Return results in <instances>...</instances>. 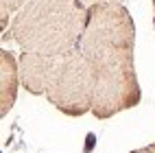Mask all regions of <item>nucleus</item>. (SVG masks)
<instances>
[{"label": "nucleus", "instance_id": "1", "mask_svg": "<svg viewBox=\"0 0 155 153\" xmlns=\"http://www.w3.org/2000/svg\"><path fill=\"white\" fill-rule=\"evenodd\" d=\"M81 53L92 70V114L105 120L140 103L142 92L133 64L136 24L120 0L90 7Z\"/></svg>", "mask_w": 155, "mask_h": 153}, {"label": "nucleus", "instance_id": "2", "mask_svg": "<svg viewBox=\"0 0 155 153\" xmlns=\"http://www.w3.org/2000/svg\"><path fill=\"white\" fill-rule=\"evenodd\" d=\"M90 7L81 0H28L11 18L9 35L35 55H64L81 46Z\"/></svg>", "mask_w": 155, "mask_h": 153}, {"label": "nucleus", "instance_id": "3", "mask_svg": "<svg viewBox=\"0 0 155 153\" xmlns=\"http://www.w3.org/2000/svg\"><path fill=\"white\" fill-rule=\"evenodd\" d=\"M20 81L31 94H46L48 103L68 116L92 111L94 81L81 48L64 55L20 53Z\"/></svg>", "mask_w": 155, "mask_h": 153}, {"label": "nucleus", "instance_id": "4", "mask_svg": "<svg viewBox=\"0 0 155 153\" xmlns=\"http://www.w3.org/2000/svg\"><path fill=\"white\" fill-rule=\"evenodd\" d=\"M20 81V66L9 50H0V116H7L15 103Z\"/></svg>", "mask_w": 155, "mask_h": 153}, {"label": "nucleus", "instance_id": "5", "mask_svg": "<svg viewBox=\"0 0 155 153\" xmlns=\"http://www.w3.org/2000/svg\"><path fill=\"white\" fill-rule=\"evenodd\" d=\"M26 2L28 0H0V22H2V26H7L9 18H13Z\"/></svg>", "mask_w": 155, "mask_h": 153}, {"label": "nucleus", "instance_id": "6", "mask_svg": "<svg viewBox=\"0 0 155 153\" xmlns=\"http://www.w3.org/2000/svg\"><path fill=\"white\" fill-rule=\"evenodd\" d=\"M129 153H155V142H153V145H149V147H142V149H133V151H129Z\"/></svg>", "mask_w": 155, "mask_h": 153}, {"label": "nucleus", "instance_id": "7", "mask_svg": "<svg viewBox=\"0 0 155 153\" xmlns=\"http://www.w3.org/2000/svg\"><path fill=\"white\" fill-rule=\"evenodd\" d=\"M81 2H85L87 7H94V5H101V2H109V0H81Z\"/></svg>", "mask_w": 155, "mask_h": 153}, {"label": "nucleus", "instance_id": "8", "mask_svg": "<svg viewBox=\"0 0 155 153\" xmlns=\"http://www.w3.org/2000/svg\"><path fill=\"white\" fill-rule=\"evenodd\" d=\"M153 11H155V0H153Z\"/></svg>", "mask_w": 155, "mask_h": 153}]
</instances>
